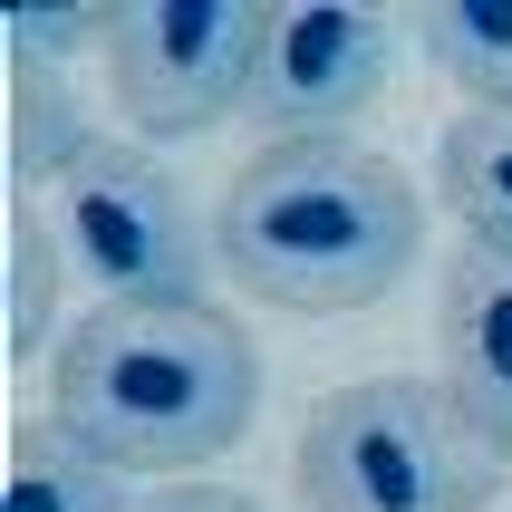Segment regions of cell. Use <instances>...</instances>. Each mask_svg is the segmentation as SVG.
<instances>
[{
	"mask_svg": "<svg viewBox=\"0 0 512 512\" xmlns=\"http://www.w3.org/2000/svg\"><path fill=\"white\" fill-rule=\"evenodd\" d=\"M49 416L116 474L184 484L261 416V348L213 300H97L49 348Z\"/></svg>",
	"mask_w": 512,
	"mask_h": 512,
	"instance_id": "cell-1",
	"label": "cell"
},
{
	"mask_svg": "<svg viewBox=\"0 0 512 512\" xmlns=\"http://www.w3.org/2000/svg\"><path fill=\"white\" fill-rule=\"evenodd\" d=\"M223 281L290 319L377 310L426 252V194L397 155L358 136H290L252 145L213 213Z\"/></svg>",
	"mask_w": 512,
	"mask_h": 512,
	"instance_id": "cell-2",
	"label": "cell"
},
{
	"mask_svg": "<svg viewBox=\"0 0 512 512\" xmlns=\"http://www.w3.org/2000/svg\"><path fill=\"white\" fill-rule=\"evenodd\" d=\"M512 464L464 426L445 377H348L300 416V512H484Z\"/></svg>",
	"mask_w": 512,
	"mask_h": 512,
	"instance_id": "cell-3",
	"label": "cell"
},
{
	"mask_svg": "<svg viewBox=\"0 0 512 512\" xmlns=\"http://www.w3.org/2000/svg\"><path fill=\"white\" fill-rule=\"evenodd\" d=\"M261 0H126L107 10V97L136 145H194L223 116L252 107L261 58H271Z\"/></svg>",
	"mask_w": 512,
	"mask_h": 512,
	"instance_id": "cell-4",
	"label": "cell"
},
{
	"mask_svg": "<svg viewBox=\"0 0 512 512\" xmlns=\"http://www.w3.org/2000/svg\"><path fill=\"white\" fill-rule=\"evenodd\" d=\"M58 242L97 300H203L213 261H223L184 184L136 136H97L58 174Z\"/></svg>",
	"mask_w": 512,
	"mask_h": 512,
	"instance_id": "cell-5",
	"label": "cell"
},
{
	"mask_svg": "<svg viewBox=\"0 0 512 512\" xmlns=\"http://www.w3.org/2000/svg\"><path fill=\"white\" fill-rule=\"evenodd\" d=\"M397 78V29L377 10H348V0H319V10H281L271 20V58H261V87L242 126H261V145L290 136H348L358 116H377Z\"/></svg>",
	"mask_w": 512,
	"mask_h": 512,
	"instance_id": "cell-6",
	"label": "cell"
},
{
	"mask_svg": "<svg viewBox=\"0 0 512 512\" xmlns=\"http://www.w3.org/2000/svg\"><path fill=\"white\" fill-rule=\"evenodd\" d=\"M435 377L464 406V426L512 464V252H484V242L445 252V281H435Z\"/></svg>",
	"mask_w": 512,
	"mask_h": 512,
	"instance_id": "cell-7",
	"label": "cell"
},
{
	"mask_svg": "<svg viewBox=\"0 0 512 512\" xmlns=\"http://www.w3.org/2000/svg\"><path fill=\"white\" fill-rule=\"evenodd\" d=\"M136 474H116L97 445L58 426V416H20L10 426V474H0V512H136Z\"/></svg>",
	"mask_w": 512,
	"mask_h": 512,
	"instance_id": "cell-8",
	"label": "cell"
},
{
	"mask_svg": "<svg viewBox=\"0 0 512 512\" xmlns=\"http://www.w3.org/2000/svg\"><path fill=\"white\" fill-rule=\"evenodd\" d=\"M0 145H10V194H20V203H39V184L58 194V174L97 145L78 78H58V68H10V97H0Z\"/></svg>",
	"mask_w": 512,
	"mask_h": 512,
	"instance_id": "cell-9",
	"label": "cell"
},
{
	"mask_svg": "<svg viewBox=\"0 0 512 512\" xmlns=\"http://www.w3.org/2000/svg\"><path fill=\"white\" fill-rule=\"evenodd\" d=\"M435 194L464 223V242L512 252V116L464 107L445 136H435Z\"/></svg>",
	"mask_w": 512,
	"mask_h": 512,
	"instance_id": "cell-10",
	"label": "cell"
},
{
	"mask_svg": "<svg viewBox=\"0 0 512 512\" xmlns=\"http://www.w3.org/2000/svg\"><path fill=\"white\" fill-rule=\"evenodd\" d=\"M416 49L455 97L484 116H512V0H435L416 10Z\"/></svg>",
	"mask_w": 512,
	"mask_h": 512,
	"instance_id": "cell-11",
	"label": "cell"
},
{
	"mask_svg": "<svg viewBox=\"0 0 512 512\" xmlns=\"http://www.w3.org/2000/svg\"><path fill=\"white\" fill-rule=\"evenodd\" d=\"M10 358H39V348H58L68 329H58V281H68V242H58V213H39V203L10 194Z\"/></svg>",
	"mask_w": 512,
	"mask_h": 512,
	"instance_id": "cell-12",
	"label": "cell"
},
{
	"mask_svg": "<svg viewBox=\"0 0 512 512\" xmlns=\"http://www.w3.org/2000/svg\"><path fill=\"white\" fill-rule=\"evenodd\" d=\"M107 49V10H10L0 20V58L10 68H58V78H78V58Z\"/></svg>",
	"mask_w": 512,
	"mask_h": 512,
	"instance_id": "cell-13",
	"label": "cell"
},
{
	"mask_svg": "<svg viewBox=\"0 0 512 512\" xmlns=\"http://www.w3.org/2000/svg\"><path fill=\"white\" fill-rule=\"evenodd\" d=\"M136 512H261L252 493H232V484H155Z\"/></svg>",
	"mask_w": 512,
	"mask_h": 512,
	"instance_id": "cell-14",
	"label": "cell"
}]
</instances>
